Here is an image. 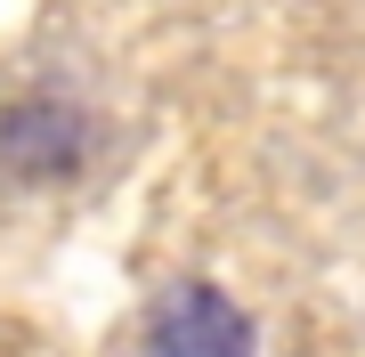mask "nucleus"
Listing matches in <instances>:
<instances>
[{
    "mask_svg": "<svg viewBox=\"0 0 365 357\" xmlns=\"http://www.w3.org/2000/svg\"><path fill=\"white\" fill-rule=\"evenodd\" d=\"M252 317L227 301L220 284H170L146 309V357H252Z\"/></svg>",
    "mask_w": 365,
    "mask_h": 357,
    "instance_id": "2",
    "label": "nucleus"
},
{
    "mask_svg": "<svg viewBox=\"0 0 365 357\" xmlns=\"http://www.w3.org/2000/svg\"><path fill=\"white\" fill-rule=\"evenodd\" d=\"M98 155V122L73 98H16L0 106V171L25 187H66L90 171Z\"/></svg>",
    "mask_w": 365,
    "mask_h": 357,
    "instance_id": "1",
    "label": "nucleus"
}]
</instances>
